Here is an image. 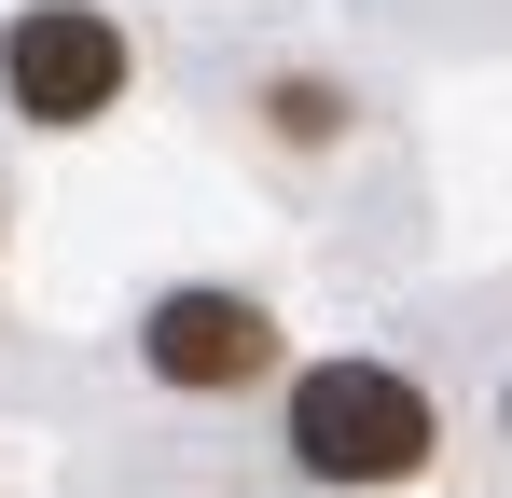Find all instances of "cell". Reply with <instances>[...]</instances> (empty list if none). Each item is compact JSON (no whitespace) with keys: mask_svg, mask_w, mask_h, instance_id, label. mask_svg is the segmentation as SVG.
<instances>
[{"mask_svg":"<svg viewBox=\"0 0 512 498\" xmlns=\"http://www.w3.org/2000/svg\"><path fill=\"white\" fill-rule=\"evenodd\" d=\"M139 360L167 388H250L263 360H277V319H263L250 291H167L153 332H139Z\"/></svg>","mask_w":512,"mask_h":498,"instance_id":"3957f363","label":"cell"},{"mask_svg":"<svg viewBox=\"0 0 512 498\" xmlns=\"http://www.w3.org/2000/svg\"><path fill=\"white\" fill-rule=\"evenodd\" d=\"M429 443H443V415L388 360H319L291 388V457L319 485H402V471H429Z\"/></svg>","mask_w":512,"mask_h":498,"instance_id":"6da1fadb","label":"cell"},{"mask_svg":"<svg viewBox=\"0 0 512 498\" xmlns=\"http://www.w3.org/2000/svg\"><path fill=\"white\" fill-rule=\"evenodd\" d=\"M0 83H14L28 125H97V111L125 97V28H111L97 0H28V14L0 28Z\"/></svg>","mask_w":512,"mask_h":498,"instance_id":"7a4b0ae2","label":"cell"},{"mask_svg":"<svg viewBox=\"0 0 512 498\" xmlns=\"http://www.w3.org/2000/svg\"><path fill=\"white\" fill-rule=\"evenodd\" d=\"M277 139H333V83H277Z\"/></svg>","mask_w":512,"mask_h":498,"instance_id":"277c9868","label":"cell"}]
</instances>
